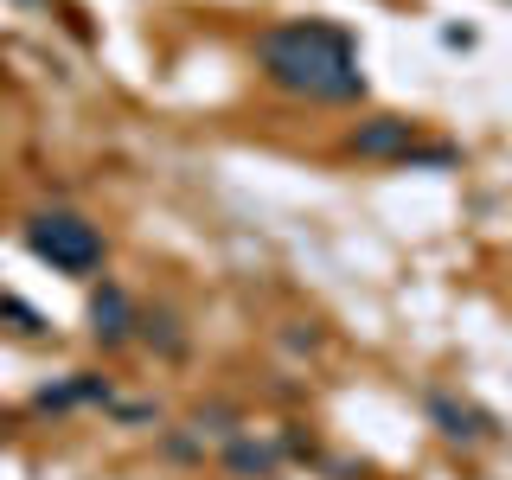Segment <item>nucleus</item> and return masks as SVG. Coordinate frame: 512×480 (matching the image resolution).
<instances>
[{"label": "nucleus", "mask_w": 512, "mask_h": 480, "mask_svg": "<svg viewBox=\"0 0 512 480\" xmlns=\"http://www.w3.org/2000/svg\"><path fill=\"white\" fill-rule=\"evenodd\" d=\"M352 160H410L416 154V122L410 116H372L346 135Z\"/></svg>", "instance_id": "nucleus-3"}, {"label": "nucleus", "mask_w": 512, "mask_h": 480, "mask_svg": "<svg viewBox=\"0 0 512 480\" xmlns=\"http://www.w3.org/2000/svg\"><path fill=\"white\" fill-rule=\"evenodd\" d=\"M256 64L263 77L288 96L308 103H359L365 96V71H359V45L346 26L333 20H282L256 39Z\"/></svg>", "instance_id": "nucleus-1"}, {"label": "nucleus", "mask_w": 512, "mask_h": 480, "mask_svg": "<svg viewBox=\"0 0 512 480\" xmlns=\"http://www.w3.org/2000/svg\"><path fill=\"white\" fill-rule=\"evenodd\" d=\"M26 250L39 256V263H52L58 276H96L103 269V231H96L90 218H77V212H39L26 224Z\"/></svg>", "instance_id": "nucleus-2"}, {"label": "nucleus", "mask_w": 512, "mask_h": 480, "mask_svg": "<svg viewBox=\"0 0 512 480\" xmlns=\"http://www.w3.org/2000/svg\"><path fill=\"white\" fill-rule=\"evenodd\" d=\"M0 436H7V410H0Z\"/></svg>", "instance_id": "nucleus-9"}, {"label": "nucleus", "mask_w": 512, "mask_h": 480, "mask_svg": "<svg viewBox=\"0 0 512 480\" xmlns=\"http://www.w3.org/2000/svg\"><path fill=\"white\" fill-rule=\"evenodd\" d=\"M20 7H45V0H20Z\"/></svg>", "instance_id": "nucleus-10"}, {"label": "nucleus", "mask_w": 512, "mask_h": 480, "mask_svg": "<svg viewBox=\"0 0 512 480\" xmlns=\"http://www.w3.org/2000/svg\"><path fill=\"white\" fill-rule=\"evenodd\" d=\"M39 410H71V404H109V384L96 378V372H77L71 384H58V391H39L32 397Z\"/></svg>", "instance_id": "nucleus-6"}, {"label": "nucleus", "mask_w": 512, "mask_h": 480, "mask_svg": "<svg viewBox=\"0 0 512 480\" xmlns=\"http://www.w3.org/2000/svg\"><path fill=\"white\" fill-rule=\"evenodd\" d=\"M429 416H436V429L448 442H487L493 436V416L461 404V397H448V391H429Z\"/></svg>", "instance_id": "nucleus-5"}, {"label": "nucleus", "mask_w": 512, "mask_h": 480, "mask_svg": "<svg viewBox=\"0 0 512 480\" xmlns=\"http://www.w3.org/2000/svg\"><path fill=\"white\" fill-rule=\"evenodd\" d=\"M224 468H231L237 480H263L269 468H276V448H269V442H250V436H231V448H224Z\"/></svg>", "instance_id": "nucleus-7"}, {"label": "nucleus", "mask_w": 512, "mask_h": 480, "mask_svg": "<svg viewBox=\"0 0 512 480\" xmlns=\"http://www.w3.org/2000/svg\"><path fill=\"white\" fill-rule=\"evenodd\" d=\"M135 327H141V340H148V346H160L167 359H180V352H186V333H180V320H173L167 308H148V314H135Z\"/></svg>", "instance_id": "nucleus-8"}, {"label": "nucleus", "mask_w": 512, "mask_h": 480, "mask_svg": "<svg viewBox=\"0 0 512 480\" xmlns=\"http://www.w3.org/2000/svg\"><path fill=\"white\" fill-rule=\"evenodd\" d=\"M90 333H96V346H122L135 333V301H128L122 282L90 288Z\"/></svg>", "instance_id": "nucleus-4"}]
</instances>
